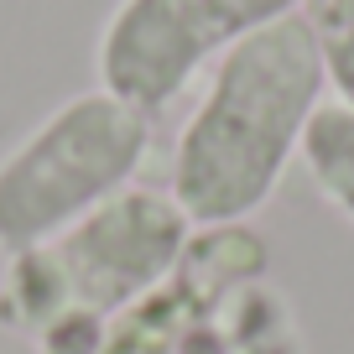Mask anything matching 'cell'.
Here are the masks:
<instances>
[{"label": "cell", "instance_id": "1", "mask_svg": "<svg viewBox=\"0 0 354 354\" xmlns=\"http://www.w3.org/2000/svg\"><path fill=\"white\" fill-rule=\"evenodd\" d=\"M323 63L302 11L250 32L214 63L172 151V203L193 230L245 224L287 177L323 104Z\"/></svg>", "mask_w": 354, "mask_h": 354}, {"label": "cell", "instance_id": "2", "mask_svg": "<svg viewBox=\"0 0 354 354\" xmlns=\"http://www.w3.org/2000/svg\"><path fill=\"white\" fill-rule=\"evenodd\" d=\"M193 240L188 214L172 193L120 188L63 234L11 255L0 281V323L42 333L57 318H120L177 271Z\"/></svg>", "mask_w": 354, "mask_h": 354}, {"label": "cell", "instance_id": "3", "mask_svg": "<svg viewBox=\"0 0 354 354\" xmlns=\"http://www.w3.org/2000/svg\"><path fill=\"white\" fill-rule=\"evenodd\" d=\"M151 146V115L104 88L57 104L0 156V250L21 255L131 188Z\"/></svg>", "mask_w": 354, "mask_h": 354}, {"label": "cell", "instance_id": "4", "mask_svg": "<svg viewBox=\"0 0 354 354\" xmlns=\"http://www.w3.org/2000/svg\"><path fill=\"white\" fill-rule=\"evenodd\" d=\"M302 0H120L100 32V88L162 115L234 42L292 16Z\"/></svg>", "mask_w": 354, "mask_h": 354}, {"label": "cell", "instance_id": "5", "mask_svg": "<svg viewBox=\"0 0 354 354\" xmlns=\"http://www.w3.org/2000/svg\"><path fill=\"white\" fill-rule=\"evenodd\" d=\"M302 167L318 183V193L354 224V110L344 104H318L302 136Z\"/></svg>", "mask_w": 354, "mask_h": 354}, {"label": "cell", "instance_id": "6", "mask_svg": "<svg viewBox=\"0 0 354 354\" xmlns=\"http://www.w3.org/2000/svg\"><path fill=\"white\" fill-rule=\"evenodd\" d=\"M297 11L313 32L323 84L333 88V104L354 110V0H302Z\"/></svg>", "mask_w": 354, "mask_h": 354}, {"label": "cell", "instance_id": "7", "mask_svg": "<svg viewBox=\"0 0 354 354\" xmlns=\"http://www.w3.org/2000/svg\"><path fill=\"white\" fill-rule=\"evenodd\" d=\"M104 318H57L53 328L37 333L42 354H104Z\"/></svg>", "mask_w": 354, "mask_h": 354}]
</instances>
